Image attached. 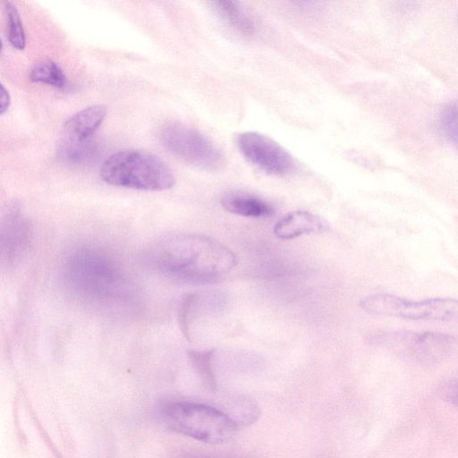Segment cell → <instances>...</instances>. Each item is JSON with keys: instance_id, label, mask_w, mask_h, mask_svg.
<instances>
[{"instance_id": "obj_1", "label": "cell", "mask_w": 458, "mask_h": 458, "mask_svg": "<svg viewBox=\"0 0 458 458\" xmlns=\"http://www.w3.org/2000/svg\"><path fill=\"white\" fill-rule=\"evenodd\" d=\"M150 263L161 273L188 283H206L231 271L235 254L209 237L174 234L158 241L151 249Z\"/></svg>"}, {"instance_id": "obj_2", "label": "cell", "mask_w": 458, "mask_h": 458, "mask_svg": "<svg viewBox=\"0 0 458 458\" xmlns=\"http://www.w3.org/2000/svg\"><path fill=\"white\" fill-rule=\"evenodd\" d=\"M64 279L76 294L90 301H106L124 293L125 279L114 260L103 251L81 248L64 262Z\"/></svg>"}, {"instance_id": "obj_3", "label": "cell", "mask_w": 458, "mask_h": 458, "mask_svg": "<svg viewBox=\"0 0 458 458\" xmlns=\"http://www.w3.org/2000/svg\"><path fill=\"white\" fill-rule=\"evenodd\" d=\"M100 175L108 184L140 191H164L175 182L173 171L162 159L139 149L112 154L102 164Z\"/></svg>"}, {"instance_id": "obj_4", "label": "cell", "mask_w": 458, "mask_h": 458, "mask_svg": "<svg viewBox=\"0 0 458 458\" xmlns=\"http://www.w3.org/2000/svg\"><path fill=\"white\" fill-rule=\"evenodd\" d=\"M172 430L207 444H223L234 437L236 422L216 408L195 403H174L162 411Z\"/></svg>"}, {"instance_id": "obj_5", "label": "cell", "mask_w": 458, "mask_h": 458, "mask_svg": "<svg viewBox=\"0 0 458 458\" xmlns=\"http://www.w3.org/2000/svg\"><path fill=\"white\" fill-rule=\"evenodd\" d=\"M368 313L415 320L458 321V300L432 298L411 301L388 293H376L360 302Z\"/></svg>"}, {"instance_id": "obj_6", "label": "cell", "mask_w": 458, "mask_h": 458, "mask_svg": "<svg viewBox=\"0 0 458 458\" xmlns=\"http://www.w3.org/2000/svg\"><path fill=\"white\" fill-rule=\"evenodd\" d=\"M158 139L169 152L200 168L214 170L224 165L219 148L198 130L181 123L165 124Z\"/></svg>"}, {"instance_id": "obj_7", "label": "cell", "mask_w": 458, "mask_h": 458, "mask_svg": "<svg viewBox=\"0 0 458 458\" xmlns=\"http://www.w3.org/2000/svg\"><path fill=\"white\" fill-rule=\"evenodd\" d=\"M236 142L243 157L268 174L285 175L295 169L293 157L269 137L246 131L237 137Z\"/></svg>"}, {"instance_id": "obj_8", "label": "cell", "mask_w": 458, "mask_h": 458, "mask_svg": "<svg viewBox=\"0 0 458 458\" xmlns=\"http://www.w3.org/2000/svg\"><path fill=\"white\" fill-rule=\"evenodd\" d=\"M1 260L7 267L15 266L28 252L32 242V225L17 205L4 212L0 229Z\"/></svg>"}, {"instance_id": "obj_9", "label": "cell", "mask_w": 458, "mask_h": 458, "mask_svg": "<svg viewBox=\"0 0 458 458\" xmlns=\"http://www.w3.org/2000/svg\"><path fill=\"white\" fill-rule=\"evenodd\" d=\"M388 344H395L422 360H435L445 355L455 344V339L437 332L394 333L385 339Z\"/></svg>"}, {"instance_id": "obj_10", "label": "cell", "mask_w": 458, "mask_h": 458, "mask_svg": "<svg viewBox=\"0 0 458 458\" xmlns=\"http://www.w3.org/2000/svg\"><path fill=\"white\" fill-rule=\"evenodd\" d=\"M326 224L318 216L303 210L288 213L274 227L277 238L290 240L302 234L320 233L326 229Z\"/></svg>"}, {"instance_id": "obj_11", "label": "cell", "mask_w": 458, "mask_h": 458, "mask_svg": "<svg viewBox=\"0 0 458 458\" xmlns=\"http://www.w3.org/2000/svg\"><path fill=\"white\" fill-rule=\"evenodd\" d=\"M106 110L100 105L87 106L72 116L64 123L66 138L83 140L93 137L102 123Z\"/></svg>"}, {"instance_id": "obj_12", "label": "cell", "mask_w": 458, "mask_h": 458, "mask_svg": "<svg viewBox=\"0 0 458 458\" xmlns=\"http://www.w3.org/2000/svg\"><path fill=\"white\" fill-rule=\"evenodd\" d=\"M100 151L101 147L93 137L83 140L65 138L58 147L57 156L67 164L85 165L95 162Z\"/></svg>"}, {"instance_id": "obj_13", "label": "cell", "mask_w": 458, "mask_h": 458, "mask_svg": "<svg viewBox=\"0 0 458 458\" xmlns=\"http://www.w3.org/2000/svg\"><path fill=\"white\" fill-rule=\"evenodd\" d=\"M221 204L226 211L246 217H265L273 213L267 202L246 194L225 195Z\"/></svg>"}, {"instance_id": "obj_14", "label": "cell", "mask_w": 458, "mask_h": 458, "mask_svg": "<svg viewBox=\"0 0 458 458\" xmlns=\"http://www.w3.org/2000/svg\"><path fill=\"white\" fill-rule=\"evenodd\" d=\"M212 8L231 27L244 35H251L254 32V24L238 3L234 1L222 0L211 3Z\"/></svg>"}, {"instance_id": "obj_15", "label": "cell", "mask_w": 458, "mask_h": 458, "mask_svg": "<svg viewBox=\"0 0 458 458\" xmlns=\"http://www.w3.org/2000/svg\"><path fill=\"white\" fill-rule=\"evenodd\" d=\"M29 78L33 82H40L55 88H64L67 84L64 72L51 60L35 64L30 70Z\"/></svg>"}, {"instance_id": "obj_16", "label": "cell", "mask_w": 458, "mask_h": 458, "mask_svg": "<svg viewBox=\"0 0 458 458\" xmlns=\"http://www.w3.org/2000/svg\"><path fill=\"white\" fill-rule=\"evenodd\" d=\"M4 10L7 19L8 40L13 47L23 50L26 45V37L20 13L16 6L10 1L4 2Z\"/></svg>"}, {"instance_id": "obj_17", "label": "cell", "mask_w": 458, "mask_h": 458, "mask_svg": "<svg viewBox=\"0 0 458 458\" xmlns=\"http://www.w3.org/2000/svg\"><path fill=\"white\" fill-rule=\"evenodd\" d=\"M190 360L201 377L204 384L210 389L216 387V382L212 369L213 351H195L188 352Z\"/></svg>"}, {"instance_id": "obj_18", "label": "cell", "mask_w": 458, "mask_h": 458, "mask_svg": "<svg viewBox=\"0 0 458 458\" xmlns=\"http://www.w3.org/2000/svg\"><path fill=\"white\" fill-rule=\"evenodd\" d=\"M439 125L444 136L458 148V102L449 103L442 108Z\"/></svg>"}, {"instance_id": "obj_19", "label": "cell", "mask_w": 458, "mask_h": 458, "mask_svg": "<svg viewBox=\"0 0 458 458\" xmlns=\"http://www.w3.org/2000/svg\"><path fill=\"white\" fill-rule=\"evenodd\" d=\"M11 102V98L8 90L4 88L3 84H1V104H0V113L4 114L9 107Z\"/></svg>"}, {"instance_id": "obj_20", "label": "cell", "mask_w": 458, "mask_h": 458, "mask_svg": "<svg viewBox=\"0 0 458 458\" xmlns=\"http://www.w3.org/2000/svg\"><path fill=\"white\" fill-rule=\"evenodd\" d=\"M449 401L458 407V380L453 383L447 391Z\"/></svg>"}, {"instance_id": "obj_21", "label": "cell", "mask_w": 458, "mask_h": 458, "mask_svg": "<svg viewBox=\"0 0 458 458\" xmlns=\"http://www.w3.org/2000/svg\"><path fill=\"white\" fill-rule=\"evenodd\" d=\"M176 458H242V457H227V456H215V455H208V454H183Z\"/></svg>"}]
</instances>
